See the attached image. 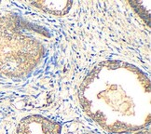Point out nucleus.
I'll return each mask as SVG.
<instances>
[{"instance_id":"1","label":"nucleus","mask_w":151,"mask_h":134,"mask_svg":"<svg viewBox=\"0 0 151 134\" xmlns=\"http://www.w3.org/2000/svg\"><path fill=\"white\" fill-rule=\"evenodd\" d=\"M80 107L112 134H129L150 124V83L142 70L120 61L100 62L78 90Z\"/></svg>"},{"instance_id":"2","label":"nucleus","mask_w":151,"mask_h":134,"mask_svg":"<svg viewBox=\"0 0 151 134\" xmlns=\"http://www.w3.org/2000/svg\"><path fill=\"white\" fill-rule=\"evenodd\" d=\"M42 32L18 15L0 14V75L24 77L41 62Z\"/></svg>"},{"instance_id":"3","label":"nucleus","mask_w":151,"mask_h":134,"mask_svg":"<svg viewBox=\"0 0 151 134\" xmlns=\"http://www.w3.org/2000/svg\"><path fill=\"white\" fill-rule=\"evenodd\" d=\"M59 122L40 115H30L22 118L17 124L15 134H61Z\"/></svg>"},{"instance_id":"4","label":"nucleus","mask_w":151,"mask_h":134,"mask_svg":"<svg viewBox=\"0 0 151 134\" xmlns=\"http://www.w3.org/2000/svg\"><path fill=\"white\" fill-rule=\"evenodd\" d=\"M32 5L47 13L61 16L70 10L73 3L70 1H36L32 2Z\"/></svg>"},{"instance_id":"5","label":"nucleus","mask_w":151,"mask_h":134,"mask_svg":"<svg viewBox=\"0 0 151 134\" xmlns=\"http://www.w3.org/2000/svg\"><path fill=\"white\" fill-rule=\"evenodd\" d=\"M132 7L134 8L135 10H137V12L139 14V16L141 17V18L144 19L145 22L149 24V11H148V7L147 6V5H150V2L147 1V2H131L130 3Z\"/></svg>"},{"instance_id":"6","label":"nucleus","mask_w":151,"mask_h":134,"mask_svg":"<svg viewBox=\"0 0 151 134\" xmlns=\"http://www.w3.org/2000/svg\"><path fill=\"white\" fill-rule=\"evenodd\" d=\"M129 134H150V127L147 126L146 128H143V129H141V130L133 131V132L129 133Z\"/></svg>"},{"instance_id":"7","label":"nucleus","mask_w":151,"mask_h":134,"mask_svg":"<svg viewBox=\"0 0 151 134\" xmlns=\"http://www.w3.org/2000/svg\"><path fill=\"white\" fill-rule=\"evenodd\" d=\"M84 134H91V133H84Z\"/></svg>"}]
</instances>
